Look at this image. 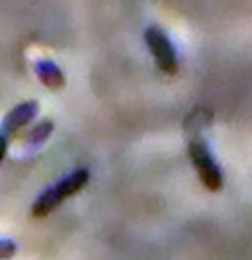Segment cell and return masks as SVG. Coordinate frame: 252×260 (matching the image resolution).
<instances>
[{
	"label": "cell",
	"mask_w": 252,
	"mask_h": 260,
	"mask_svg": "<svg viewBox=\"0 0 252 260\" xmlns=\"http://www.w3.org/2000/svg\"><path fill=\"white\" fill-rule=\"evenodd\" d=\"M38 111H40L38 101H26V103L18 105L16 109H12L10 113L6 114V118H4V130L6 132L20 130L22 126H26L28 122H32L36 118Z\"/></svg>",
	"instance_id": "cell-4"
},
{
	"label": "cell",
	"mask_w": 252,
	"mask_h": 260,
	"mask_svg": "<svg viewBox=\"0 0 252 260\" xmlns=\"http://www.w3.org/2000/svg\"><path fill=\"white\" fill-rule=\"evenodd\" d=\"M34 69H36L40 81L44 83L46 87H49V89L57 91V89H61L63 85H65V75H63V71L53 61H49V59L36 61Z\"/></svg>",
	"instance_id": "cell-5"
},
{
	"label": "cell",
	"mask_w": 252,
	"mask_h": 260,
	"mask_svg": "<svg viewBox=\"0 0 252 260\" xmlns=\"http://www.w3.org/2000/svg\"><path fill=\"white\" fill-rule=\"evenodd\" d=\"M144 40H146V44H148V49L152 51L158 67H160L166 75H175L179 63H177V53H175V48L172 46L170 38L162 32L160 28L152 26V28L146 30Z\"/></svg>",
	"instance_id": "cell-3"
},
{
	"label": "cell",
	"mask_w": 252,
	"mask_h": 260,
	"mask_svg": "<svg viewBox=\"0 0 252 260\" xmlns=\"http://www.w3.org/2000/svg\"><path fill=\"white\" fill-rule=\"evenodd\" d=\"M6 146H8V140H6V134H0V162L6 154Z\"/></svg>",
	"instance_id": "cell-8"
},
{
	"label": "cell",
	"mask_w": 252,
	"mask_h": 260,
	"mask_svg": "<svg viewBox=\"0 0 252 260\" xmlns=\"http://www.w3.org/2000/svg\"><path fill=\"white\" fill-rule=\"evenodd\" d=\"M14 254H16V243L8 241V239H2L0 241V260L12 258Z\"/></svg>",
	"instance_id": "cell-7"
},
{
	"label": "cell",
	"mask_w": 252,
	"mask_h": 260,
	"mask_svg": "<svg viewBox=\"0 0 252 260\" xmlns=\"http://www.w3.org/2000/svg\"><path fill=\"white\" fill-rule=\"evenodd\" d=\"M189 158L197 170V176L201 179V183L205 185V189L209 191H220L223 187V174H220L219 166L215 162L213 154L209 146L203 140L195 138L189 142Z\"/></svg>",
	"instance_id": "cell-2"
},
{
	"label": "cell",
	"mask_w": 252,
	"mask_h": 260,
	"mask_svg": "<svg viewBox=\"0 0 252 260\" xmlns=\"http://www.w3.org/2000/svg\"><path fill=\"white\" fill-rule=\"evenodd\" d=\"M89 181V172L85 168H79L73 174H69L67 178L59 179L55 185H51L49 189H46L40 195L32 207V215L34 217H46L47 213H51L63 199L75 195L85 187V183Z\"/></svg>",
	"instance_id": "cell-1"
},
{
	"label": "cell",
	"mask_w": 252,
	"mask_h": 260,
	"mask_svg": "<svg viewBox=\"0 0 252 260\" xmlns=\"http://www.w3.org/2000/svg\"><path fill=\"white\" fill-rule=\"evenodd\" d=\"M51 130H53V122H51V120H44L42 124H38L36 128L32 130L28 138H30L32 144H42L46 138H49Z\"/></svg>",
	"instance_id": "cell-6"
}]
</instances>
